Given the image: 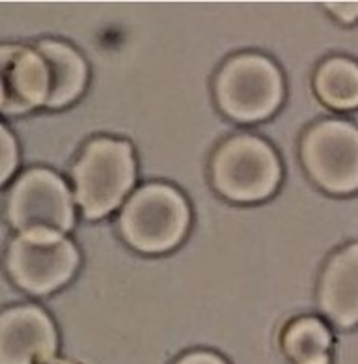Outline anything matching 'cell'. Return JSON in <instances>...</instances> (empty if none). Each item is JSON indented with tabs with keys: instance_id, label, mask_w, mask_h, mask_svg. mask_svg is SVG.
<instances>
[{
	"instance_id": "11",
	"label": "cell",
	"mask_w": 358,
	"mask_h": 364,
	"mask_svg": "<svg viewBox=\"0 0 358 364\" xmlns=\"http://www.w3.org/2000/svg\"><path fill=\"white\" fill-rule=\"evenodd\" d=\"M38 53L49 65L50 95L47 105L49 109H62L73 103L86 86L88 68L82 56L62 41L45 40L38 46Z\"/></svg>"
},
{
	"instance_id": "1",
	"label": "cell",
	"mask_w": 358,
	"mask_h": 364,
	"mask_svg": "<svg viewBox=\"0 0 358 364\" xmlns=\"http://www.w3.org/2000/svg\"><path fill=\"white\" fill-rule=\"evenodd\" d=\"M136 178L133 148L125 140L95 139L73 166L75 200L88 219L114 211Z\"/></svg>"
},
{
	"instance_id": "13",
	"label": "cell",
	"mask_w": 358,
	"mask_h": 364,
	"mask_svg": "<svg viewBox=\"0 0 358 364\" xmlns=\"http://www.w3.org/2000/svg\"><path fill=\"white\" fill-rule=\"evenodd\" d=\"M313 86L325 105L338 110L358 107V64L347 58H328L315 71Z\"/></svg>"
},
{
	"instance_id": "14",
	"label": "cell",
	"mask_w": 358,
	"mask_h": 364,
	"mask_svg": "<svg viewBox=\"0 0 358 364\" xmlns=\"http://www.w3.org/2000/svg\"><path fill=\"white\" fill-rule=\"evenodd\" d=\"M15 166H17V146L8 127L2 125V183L10 180Z\"/></svg>"
},
{
	"instance_id": "5",
	"label": "cell",
	"mask_w": 358,
	"mask_h": 364,
	"mask_svg": "<svg viewBox=\"0 0 358 364\" xmlns=\"http://www.w3.org/2000/svg\"><path fill=\"white\" fill-rule=\"evenodd\" d=\"M6 267L21 289L47 295L73 277L79 267V252L58 232H26L11 241Z\"/></svg>"
},
{
	"instance_id": "8",
	"label": "cell",
	"mask_w": 358,
	"mask_h": 364,
	"mask_svg": "<svg viewBox=\"0 0 358 364\" xmlns=\"http://www.w3.org/2000/svg\"><path fill=\"white\" fill-rule=\"evenodd\" d=\"M56 346L55 323L40 306H13L0 316V364H41Z\"/></svg>"
},
{
	"instance_id": "2",
	"label": "cell",
	"mask_w": 358,
	"mask_h": 364,
	"mask_svg": "<svg viewBox=\"0 0 358 364\" xmlns=\"http://www.w3.org/2000/svg\"><path fill=\"white\" fill-rule=\"evenodd\" d=\"M189 220V205L179 191L170 185L149 183L127 200L118 225L121 237L133 249L161 255L183 241Z\"/></svg>"
},
{
	"instance_id": "4",
	"label": "cell",
	"mask_w": 358,
	"mask_h": 364,
	"mask_svg": "<svg viewBox=\"0 0 358 364\" xmlns=\"http://www.w3.org/2000/svg\"><path fill=\"white\" fill-rule=\"evenodd\" d=\"M280 161L258 136L239 135L215 151L211 178L215 189L234 202H259L273 195L280 183Z\"/></svg>"
},
{
	"instance_id": "15",
	"label": "cell",
	"mask_w": 358,
	"mask_h": 364,
	"mask_svg": "<svg viewBox=\"0 0 358 364\" xmlns=\"http://www.w3.org/2000/svg\"><path fill=\"white\" fill-rule=\"evenodd\" d=\"M174 364H228V363H226L222 357H219L217 353H211V351L198 349V351L185 353L183 357L175 360Z\"/></svg>"
},
{
	"instance_id": "16",
	"label": "cell",
	"mask_w": 358,
	"mask_h": 364,
	"mask_svg": "<svg viewBox=\"0 0 358 364\" xmlns=\"http://www.w3.org/2000/svg\"><path fill=\"white\" fill-rule=\"evenodd\" d=\"M327 10L332 11L343 23H353L358 17V2H330Z\"/></svg>"
},
{
	"instance_id": "7",
	"label": "cell",
	"mask_w": 358,
	"mask_h": 364,
	"mask_svg": "<svg viewBox=\"0 0 358 364\" xmlns=\"http://www.w3.org/2000/svg\"><path fill=\"white\" fill-rule=\"evenodd\" d=\"M303 163L319 187L334 195L358 191V129L345 122L313 125L300 144Z\"/></svg>"
},
{
	"instance_id": "9",
	"label": "cell",
	"mask_w": 358,
	"mask_h": 364,
	"mask_svg": "<svg viewBox=\"0 0 358 364\" xmlns=\"http://www.w3.org/2000/svg\"><path fill=\"white\" fill-rule=\"evenodd\" d=\"M2 110L23 114L47 105L50 95L49 65L38 50L4 46L2 50Z\"/></svg>"
},
{
	"instance_id": "12",
	"label": "cell",
	"mask_w": 358,
	"mask_h": 364,
	"mask_svg": "<svg viewBox=\"0 0 358 364\" xmlns=\"http://www.w3.org/2000/svg\"><path fill=\"white\" fill-rule=\"evenodd\" d=\"M280 348L291 364H330L332 334L321 319L303 316L283 327Z\"/></svg>"
},
{
	"instance_id": "10",
	"label": "cell",
	"mask_w": 358,
	"mask_h": 364,
	"mask_svg": "<svg viewBox=\"0 0 358 364\" xmlns=\"http://www.w3.org/2000/svg\"><path fill=\"white\" fill-rule=\"evenodd\" d=\"M319 306L338 327L358 323V245H349L328 259L319 282Z\"/></svg>"
},
{
	"instance_id": "3",
	"label": "cell",
	"mask_w": 358,
	"mask_h": 364,
	"mask_svg": "<svg viewBox=\"0 0 358 364\" xmlns=\"http://www.w3.org/2000/svg\"><path fill=\"white\" fill-rule=\"evenodd\" d=\"M215 97L232 120L243 124L265 120L283 100L282 75L265 56L243 53L229 58L219 71Z\"/></svg>"
},
{
	"instance_id": "6",
	"label": "cell",
	"mask_w": 358,
	"mask_h": 364,
	"mask_svg": "<svg viewBox=\"0 0 358 364\" xmlns=\"http://www.w3.org/2000/svg\"><path fill=\"white\" fill-rule=\"evenodd\" d=\"M8 220L19 234L67 232L75 225L73 200L58 176L50 170H28L8 195Z\"/></svg>"
}]
</instances>
